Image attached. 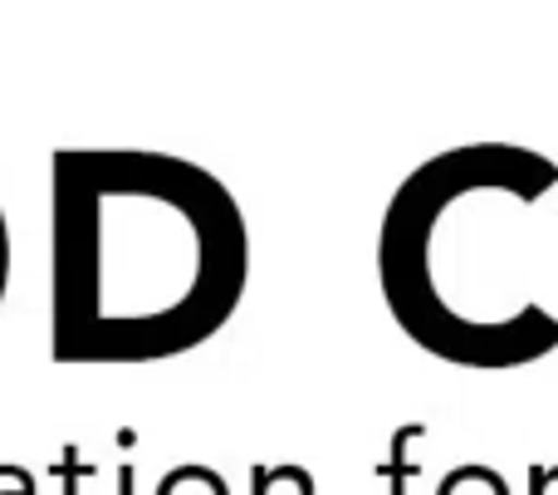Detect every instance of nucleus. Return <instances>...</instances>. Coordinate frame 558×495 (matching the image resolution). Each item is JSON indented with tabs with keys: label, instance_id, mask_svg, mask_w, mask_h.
I'll return each mask as SVG.
<instances>
[{
	"label": "nucleus",
	"instance_id": "obj_1",
	"mask_svg": "<svg viewBox=\"0 0 558 495\" xmlns=\"http://www.w3.org/2000/svg\"><path fill=\"white\" fill-rule=\"evenodd\" d=\"M186 212L162 167L59 153L49 167V349L59 363L143 359L182 319Z\"/></svg>",
	"mask_w": 558,
	"mask_h": 495
},
{
	"label": "nucleus",
	"instance_id": "obj_2",
	"mask_svg": "<svg viewBox=\"0 0 558 495\" xmlns=\"http://www.w3.org/2000/svg\"><path fill=\"white\" fill-rule=\"evenodd\" d=\"M5 290H10V226L5 212H0V304H5Z\"/></svg>",
	"mask_w": 558,
	"mask_h": 495
}]
</instances>
